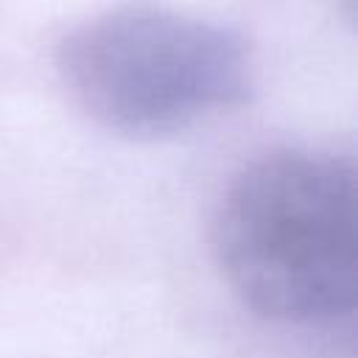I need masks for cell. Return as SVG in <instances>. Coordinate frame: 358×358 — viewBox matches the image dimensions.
Instances as JSON below:
<instances>
[{"instance_id":"6da1fadb","label":"cell","mask_w":358,"mask_h":358,"mask_svg":"<svg viewBox=\"0 0 358 358\" xmlns=\"http://www.w3.org/2000/svg\"><path fill=\"white\" fill-rule=\"evenodd\" d=\"M224 282L260 319L322 327L352 316L358 271L352 159L271 151L227 185L213 218Z\"/></svg>"},{"instance_id":"7a4b0ae2","label":"cell","mask_w":358,"mask_h":358,"mask_svg":"<svg viewBox=\"0 0 358 358\" xmlns=\"http://www.w3.org/2000/svg\"><path fill=\"white\" fill-rule=\"evenodd\" d=\"M56 73L90 120L131 140L182 134L252 95L246 42L213 20L165 6H117L87 17L62 36Z\"/></svg>"}]
</instances>
